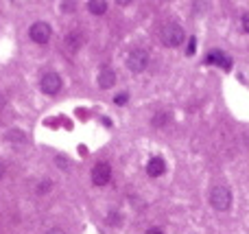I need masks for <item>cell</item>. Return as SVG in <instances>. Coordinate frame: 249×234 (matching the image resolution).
<instances>
[{"mask_svg":"<svg viewBox=\"0 0 249 234\" xmlns=\"http://www.w3.org/2000/svg\"><path fill=\"white\" fill-rule=\"evenodd\" d=\"M160 40H162V44H164V46L177 49V46L186 40V33H183V29L179 27L177 22H168V24H164V27H162Z\"/></svg>","mask_w":249,"mask_h":234,"instance_id":"obj_1","label":"cell"},{"mask_svg":"<svg viewBox=\"0 0 249 234\" xmlns=\"http://www.w3.org/2000/svg\"><path fill=\"white\" fill-rule=\"evenodd\" d=\"M210 203H212L214 210L225 212L227 208L232 206V190L230 186L225 184H216L212 190H210Z\"/></svg>","mask_w":249,"mask_h":234,"instance_id":"obj_2","label":"cell"},{"mask_svg":"<svg viewBox=\"0 0 249 234\" xmlns=\"http://www.w3.org/2000/svg\"><path fill=\"white\" fill-rule=\"evenodd\" d=\"M149 66V53L144 49H135L129 53V57H127V68H129L131 72H142L144 68Z\"/></svg>","mask_w":249,"mask_h":234,"instance_id":"obj_3","label":"cell"},{"mask_svg":"<svg viewBox=\"0 0 249 234\" xmlns=\"http://www.w3.org/2000/svg\"><path fill=\"white\" fill-rule=\"evenodd\" d=\"M39 88H42L44 94H57L61 90V77L57 72H46V75L39 79Z\"/></svg>","mask_w":249,"mask_h":234,"instance_id":"obj_4","label":"cell"},{"mask_svg":"<svg viewBox=\"0 0 249 234\" xmlns=\"http://www.w3.org/2000/svg\"><path fill=\"white\" fill-rule=\"evenodd\" d=\"M109 180H112V167L107 162H99L92 168V182L96 186H105Z\"/></svg>","mask_w":249,"mask_h":234,"instance_id":"obj_5","label":"cell"},{"mask_svg":"<svg viewBox=\"0 0 249 234\" xmlns=\"http://www.w3.org/2000/svg\"><path fill=\"white\" fill-rule=\"evenodd\" d=\"M29 35H31V40L37 42V44H46V42L50 40V27H48L46 22H35L33 27H31Z\"/></svg>","mask_w":249,"mask_h":234,"instance_id":"obj_6","label":"cell"},{"mask_svg":"<svg viewBox=\"0 0 249 234\" xmlns=\"http://www.w3.org/2000/svg\"><path fill=\"white\" fill-rule=\"evenodd\" d=\"M205 64H216V66L225 68V70L232 68V59L227 57V55H223L221 50H210V53L205 55Z\"/></svg>","mask_w":249,"mask_h":234,"instance_id":"obj_7","label":"cell"},{"mask_svg":"<svg viewBox=\"0 0 249 234\" xmlns=\"http://www.w3.org/2000/svg\"><path fill=\"white\" fill-rule=\"evenodd\" d=\"M114 84H116V72H114L109 66L100 68V72H99V85H100V88L109 90Z\"/></svg>","mask_w":249,"mask_h":234,"instance_id":"obj_8","label":"cell"},{"mask_svg":"<svg viewBox=\"0 0 249 234\" xmlns=\"http://www.w3.org/2000/svg\"><path fill=\"white\" fill-rule=\"evenodd\" d=\"M164 171H166V162H164L162 158H157V155H155V158H151V160L147 162V173H149L151 177L164 175Z\"/></svg>","mask_w":249,"mask_h":234,"instance_id":"obj_9","label":"cell"},{"mask_svg":"<svg viewBox=\"0 0 249 234\" xmlns=\"http://www.w3.org/2000/svg\"><path fill=\"white\" fill-rule=\"evenodd\" d=\"M87 9H90V14L100 16L107 11V2L105 0H92V2H87Z\"/></svg>","mask_w":249,"mask_h":234,"instance_id":"obj_10","label":"cell"},{"mask_svg":"<svg viewBox=\"0 0 249 234\" xmlns=\"http://www.w3.org/2000/svg\"><path fill=\"white\" fill-rule=\"evenodd\" d=\"M81 40H83L81 33H70L68 40H66V42H68V49H70V50H77L79 46H81Z\"/></svg>","mask_w":249,"mask_h":234,"instance_id":"obj_11","label":"cell"},{"mask_svg":"<svg viewBox=\"0 0 249 234\" xmlns=\"http://www.w3.org/2000/svg\"><path fill=\"white\" fill-rule=\"evenodd\" d=\"M166 123H168V114H166V112H157V114L153 116V125H155V127H164Z\"/></svg>","mask_w":249,"mask_h":234,"instance_id":"obj_12","label":"cell"},{"mask_svg":"<svg viewBox=\"0 0 249 234\" xmlns=\"http://www.w3.org/2000/svg\"><path fill=\"white\" fill-rule=\"evenodd\" d=\"M114 101H116L118 105H125V103L129 101V94H127V92H120V94H118L116 99H114Z\"/></svg>","mask_w":249,"mask_h":234,"instance_id":"obj_13","label":"cell"},{"mask_svg":"<svg viewBox=\"0 0 249 234\" xmlns=\"http://www.w3.org/2000/svg\"><path fill=\"white\" fill-rule=\"evenodd\" d=\"M195 49H197V40H195V37H190V40H188L186 53H188V55H195Z\"/></svg>","mask_w":249,"mask_h":234,"instance_id":"obj_14","label":"cell"},{"mask_svg":"<svg viewBox=\"0 0 249 234\" xmlns=\"http://www.w3.org/2000/svg\"><path fill=\"white\" fill-rule=\"evenodd\" d=\"M107 223H112V225L120 223V215H118V212H109V219H107Z\"/></svg>","mask_w":249,"mask_h":234,"instance_id":"obj_15","label":"cell"},{"mask_svg":"<svg viewBox=\"0 0 249 234\" xmlns=\"http://www.w3.org/2000/svg\"><path fill=\"white\" fill-rule=\"evenodd\" d=\"M48 188H50V182L44 180V184H39V186H37V193H46Z\"/></svg>","mask_w":249,"mask_h":234,"instance_id":"obj_16","label":"cell"},{"mask_svg":"<svg viewBox=\"0 0 249 234\" xmlns=\"http://www.w3.org/2000/svg\"><path fill=\"white\" fill-rule=\"evenodd\" d=\"M243 31H247V33H249V11L243 16Z\"/></svg>","mask_w":249,"mask_h":234,"instance_id":"obj_17","label":"cell"},{"mask_svg":"<svg viewBox=\"0 0 249 234\" xmlns=\"http://www.w3.org/2000/svg\"><path fill=\"white\" fill-rule=\"evenodd\" d=\"M48 234H66V232L61 228H52V230H48Z\"/></svg>","mask_w":249,"mask_h":234,"instance_id":"obj_18","label":"cell"},{"mask_svg":"<svg viewBox=\"0 0 249 234\" xmlns=\"http://www.w3.org/2000/svg\"><path fill=\"white\" fill-rule=\"evenodd\" d=\"M147 234H164L162 230H157V228H151V230H147Z\"/></svg>","mask_w":249,"mask_h":234,"instance_id":"obj_19","label":"cell"},{"mask_svg":"<svg viewBox=\"0 0 249 234\" xmlns=\"http://www.w3.org/2000/svg\"><path fill=\"white\" fill-rule=\"evenodd\" d=\"M4 105H7V99H4V94H0V110H2Z\"/></svg>","mask_w":249,"mask_h":234,"instance_id":"obj_20","label":"cell"},{"mask_svg":"<svg viewBox=\"0 0 249 234\" xmlns=\"http://www.w3.org/2000/svg\"><path fill=\"white\" fill-rule=\"evenodd\" d=\"M4 175V167H2V162H0V177Z\"/></svg>","mask_w":249,"mask_h":234,"instance_id":"obj_21","label":"cell"}]
</instances>
